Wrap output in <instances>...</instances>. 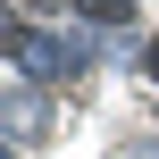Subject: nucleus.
<instances>
[{
	"label": "nucleus",
	"instance_id": "obj_2",
	"mask_svg": "<svg viewBox=\"0 0 159 159\" xmlns=\"http://www.w3.org/2000/svg\"><path fill=\"white\" fill-rule=\"evenodd\" d=\"M143 67H151V75H159V42H151V50H143Z\"/></svg>",
	"mask_w": 159,
	"mask_h": 159
},
{
	"label": "nucleus",
	"instance_id": "obj_1",
	"mask_svg": "<svg viewBox=\"0 0 159 159\" xmlns=\"http://www.w3.org/2000/svg\"><path fill=\"white\" fill-rule=\"evenodd\" d=\"M75 8H84L92 25H126V17H134V0H75Z\"/></svg>",
	"mask_w": 159,
	"mask_h": 159
}]
</instances>
